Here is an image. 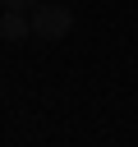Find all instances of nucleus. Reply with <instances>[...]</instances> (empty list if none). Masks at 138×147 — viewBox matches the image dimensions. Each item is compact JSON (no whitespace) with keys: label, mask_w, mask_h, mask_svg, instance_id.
Masks as SVG:
<instances>
[{"label":"nucleus","mask_w":138,"mask_h":147,"mask_svg":"<svg viewBox=\"0 0 138 147\" xmlns=\"http://www.w3.org/2000/svg\"><path fill=\"white\" fill-rule=\"evenodd\" d=\"M37 0H5V9H32Z\"/></svg>","instance_id":"7ed1b4c3"},{"label":"nucleus","mask_w":138,"mask_h":147,"mask_svg":"<svg viewBox=\"0 0 138 147\" xmlns=\"http://www.w3.org/2000/svg\"><path fill=\"white\" fill-rule=\"evenodd\" d=\"M32 37V18L23 9H5L0 14V41H28Z\"/></svg>","instance_id":"f03ea898"},{"label":"nucleus","mask_w":138,"mask_h":147,"mask_svg":"<svg viewBox=\"0 0 138 147\" xmlns=\"http://www.w3.org/2000/svg\"><path fill=\"white\" fill-rule=\"evenodd\" d=\"M74 32V9L69 5H60V0H37L32 5V37H41V41H64Z\"/></svg>","instance_id":"f257e3e1"}]
</instances>
